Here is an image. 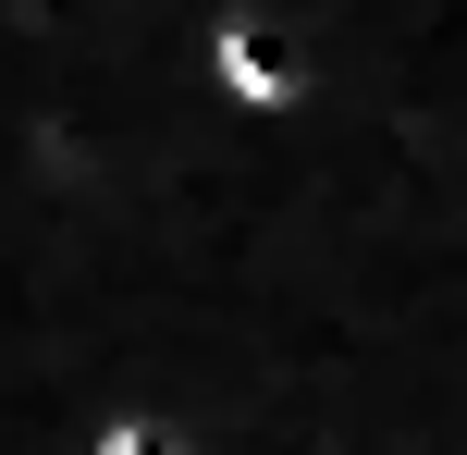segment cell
Returning a JSON list of instances; mask_svg holds the SVG:
<instances>
[{
    "instance_id": "6da1fadb",
    "label": "cell",
    "mask_w": 467,
    "mask_h": 455,
    "mask_svg": "<svg viewBox=\"0 0 467 455\" xmlns=\"http://www.w3.org/2000/svg\"><path fill=\"white\" fill-rule=\"evenodd\" d=\"M74 455H210V431H197L185 407H161V394H136V407H111Z\"/></svg>"
}]
</instances>
